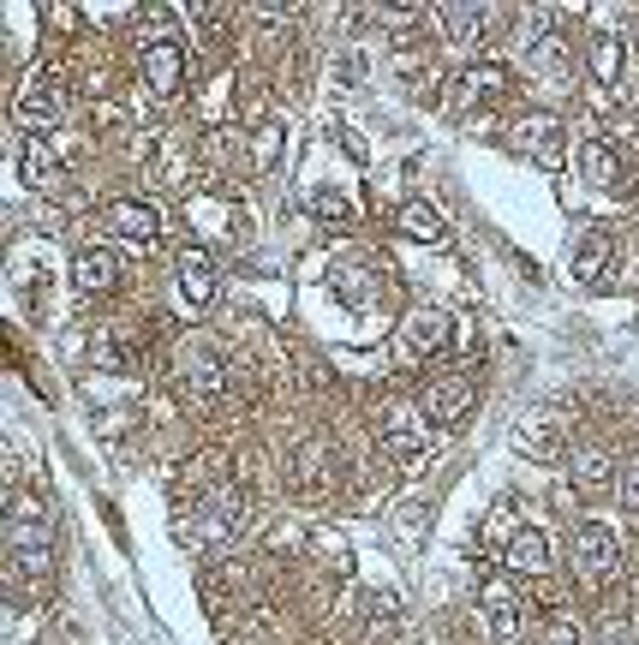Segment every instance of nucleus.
I'll use <instances>...</instances> for the list:
<instances>
[{
    "label": "nucleus",
    "mask_w": 639,
    "mask_h": 645,
    "mask_svg": "<svg viewBox=\"0 0 639 645\" xmlns=\"http://www.w3.org/2000/svg\"><path fill=\"white\" fill-rule=\"evenodd\" d=\"M610 234L604 227H573V239H568V275L580 287H597L604 282V270H610Z\"/></svg>",
    "instance_id": "obj_13"
},
{
    "label": "nucleus",
    "mask_w": 639,
    "mask_h": 645,
    "mask_svg": "<svg viewBox=\"0 0 639 645\" xmlns=\"http://www.w3.org/2000/svg\"><path fill=\"white\" fill-rule=\"evenodd\" d=\"M180 299H186V311L215 306V263H210V251H186V258H180Z\"/></svg>",
    "instance_id": "obj_19"
},
{
    "label": "nucleus",
    "mask_w": 639,
    "mask_h": 645,
    "mask_svg": "<svg viewBox=\"0 0 639 645\" xmlns=\"http://www.w3.org/2000/svg\"><path fill=\"white\" fill-rule=\"evenodd\" d=\"M544 645H592V634H585L580 622H568V616H561V622H549V634H544Z\"/></svg>",
    "instance_id": "obj_29"
},
{
    "label": "nucleus",
    "mask_w": 639,
    "mask_h": 645,
    "mask_svg": "<svg viewBox=\"0 0 639 645\" xmlns=\"http://www.w3.org/2000/svg\"><path fill=\"white\" fill-rule=\"evenodd\" d=\"M437 12H442V31H449L454 43H478V36L496 24L490 7H437Z\"/></svg>",
    "instance_id": "obj_23"
},
{
    "label": "nucleus",
    "mask_w": 639,
    "mask_h": 645,
    "mask_svg": "<svg viewBox=\"0 0 639 645\" xmlns=\"http://www.w3.org/2000/svg\"><path fill=\"white\" fill-rule=\"evenodd\" d=\"M138 79H144L150 96H180V84H186V43H174V36H156V43H144Z\"/></svg>",
    "instance_id": "obj_9"
},
{
    "label": "nucleus",
    "mask_w": 639,
    "mask_h": 645,
    "mask_svg": "<svg viewBox=\"0 0 639 645\" xmlns=\"http://www.w3.org/2000/svg\"><path fill=\"white\" fill-rule=\"evenodd\" d=\"M394 227H401L406 239H418V246H449V222H442L430 204H401V215H394Z\"/></svg>",
    "instance_id": "obj_21"
},
{
    "label": "nucleus",
    "mask_w": 639,
    "mask_h": 645,
    "mask_svg": "<svg viewBox=\"0 0 639 645\" xmlns=\"http://www.w3.org/2000/svg\"><path fill=\"white\" fill-rule=\"evenodd\" d=\"M622 60H628L622 36H616V31H597V43H592V72H597V84H616V79H622Z\"/></svg>",
    "instance_id": "obj_25"
},
{
    "label": "nucleus",
    "mask_w": 639,
    "mask_h": 645,
    "mask_svg": "<svg viewBox=\"0 0 639 645\" xmlns=\"http://www.w3.org/2000/svg\"><path fill=\"white\" fill-rule=\"evenodd\" d=\"M430 430H437V425H430L418 407H394V413H389V437H382V449H389L401 466H418V461L430 454Z\"/></svg>",
    "instance_id": "obj_10"
},
{
    "label": "nucleus",
    "mask_w": 639,
    "mask_h": 645,
    "mask_svg": "<svg viewBox=\"0 0 639 645\" xmlns=\"http://www.w3.org/2000/svg\"><path fill=\"white\" fill-rule=\"evenodd\" d=\"M281 144H287V126H281L275 114H270V120H258V132L246 138L251 168H258V174H270V168H275V156H281Z\"/></svg>",
    "instance_id": "obj_24"
},
{
    "label": "nucleus",
    "mask_w": 639,
    "mask_h": 645,
    "mask_svg": "<svg viewBox=\"0 0 639 645\" xmlns=\"http://www.w3.org/2000/svg\"><path fill=\"white\" fill-rule=\"evenodd\" d=\"M7 556L24 586H48V574H55V514L31 490H19L7 502Z\"/></svg>",
    "instance_id": "obj_1"
},
{
    "label": "nucleus",
    "mask_w": 639,
    "mask_h": 645,
    "mask_svg": "<svg viewBox=\"0 0 639 645\" xmlns=\"http://www.w3.org/2000/svg\"><path fill=\"white\" fill-rule=\"evenodd\" d=\"M418 413H425L437 430H449V425H460L472 413V383L466 377H437V383L418 395Z\"/></svg>",
    "instance_id": "obj_14"
},
{
    "label": "nucleus",
    "mask_w": 639,
    "mask_h": 645,
    "mask_svg": "<svg viewBox=\"0 0 639 645\" xmlns=\"http://www.w3.org/2000/svg\"><path fill=\"white\" fill-rule=\"evenodd\" d=\"M19 180L31 186V192H48V186L60 180V156H55V144H48V138H24Z\"/></svg>",
    "instance_id": "obj_20"
},
{
    "label": "nucleus",
    "mask_w": 639,
    "mask_h": 645,
    "mask_svg": "<svg viewBox=\"0 0 639 645\" xmlns=\"http://www.w3.org/2000/svg\"><path fill=\"white\" fill-rule=\"evenodd\" d=\"M526 79H539L544 91H568V84H573V67H568V55H561V43H549V36H544V43L532 48Z\"/></svg>",
    "instance_id": "obj_22"
},
{
    "label": "nucleus",
    "mask_w": 639,
    "mask_h": 645,
    "mask_svg": "<svg viewBox=\"0 0 639 645\" xmlns=\"http://www.w3.org/2000/svg\"><path fill=\"white\" fill-rule=\"evenodd\" d=\"M514 449L526 454V461H539V466H556L561 454H568V419L549 413V407L526 413V419L514 425Z\"/></svg>",
    "instance_id": "obj_8"
},
{
    "label": "nucleus",
    "mask_w": 639,
    "mask_h": 645,
    "mask_svg": "<svg viewBox=\"0 0 639 645\" xmlns=\"http://www.w3.org/2000/svg\"><path fill=\"white\" fill-rule=\"evenodd\" d=\"M622 562V538L610 521H585L580 533H573V580L580 586H604L610 574H616Z\"/></svg>",
    "instance_id": "obj_3"
},
{
    "label": "nucleus",
    "mask_w": 639,
    "mask_h": 645,
    "mask_svg": "<svg viewBox=\"0 0 639 645\" xmlns=\"http://www.w3.org/2000/svg\"><path fill=\"white\" fill-rule=\"evenodd\" d=\"M604 645H634L628 640V622H604Z\"/></svg>",
    "instance_id": "obj_30"
},
{
    "label": "nucleus",
    "mask_w": 639,
    "mask_h": 645,
    "mask_svg": "<svg viewBox=\"0 0 639 645\" xmlns=\"http://www.w3.org/2000/svg\"><path fill=\"white\" fill-rule=\"evenodd\" d=\"M335 294L347 299V306H370V275H365L353 258H341V263H335Z\"/></svg>",
    "instance_id": "obj_26"
},
{
    "label": "nucleus",
    "mask_w": 639,
    "mask_h": 645,
    "mask_svg": "<svg viewBox=\"0 0 639 645\" xmlns=\"http://www.w3.org/2000/svg\"><path fill=\"white\" fill-rule=\"evenodd\" d=\"M478 616H484V628H490V640L496 645H508L520 634V592L508 586V580H484V592H478Z\"/></svg>",
    "instance_id": "obj_15"
},
{
    "label": "nucleus",
    "mask_w": 639,
    "mask_h": 645,
    "mask_svg": "<svg viewBox=\"0 0 639 645\" xmlns=\"http://www.w3.org/2000/svg\"><path fill=\"white\" fill-rule=\"evenodd\" d=\"M347 210H353L347 192H335V186H317V192H311V215H317V222H341Z\"/></svg>",
    "instance_id": "obj_28"
},
{
    "label": "nucleus",
    "mask_w": 639,
    "mask_h": 645,
    "mask_svg": "<svg viewBox=\"0 0 639 645\" xmlns=\"http://www.w3.org/2000/svg\"><path fill=\"white\" fill-rule=\"evenodd\" d=\"M12 120H19V132H24V138H48L60 120H67V84H60V79H36L31 91L19 96Z\"/></svg>",
    "instance_id": "obj_7"
},
{
    "label": "nucleus",
    "mask_w": 639,
    "mask_h": 645,
    "mask_svg": "<svg viewBox=\"0 0 639 645\" xmlns=\"http://www.w3.org/2000/svg\"><path fill=\"white\" fill-rule=\"evenodd\" d=\"M508 144H514L526 162H539V168L556 174V168H561V156H568V126H561V114L526 108L514 126H508Z\"/></svg>",
    "instance_id": "obj_2"
},
{
    "label": "nucleus",
    "mask_w": 639,
    "mask_h": 645,
    "mask_svg": "<svg viewBox=\"0 0 639 645\" xmlns=\"http://www.w3.org/2000/svg\"><path fill=\"white\" fill-rule=\"evenodd\" d=\"M102 222H108L114 239H132V246H156V234H162V215L144 198H108Z\"/></svg>",
    "instance_id": "obj_11"
},
{
    "label": "nucleus",
    "mask_w": 639,
    "mask_h": 645,
    "mask_svg": "<svg viewBox=\"0 0 639 645\" xmlns=\"http://www.w3.org/2000/svg\"><path fill=\"white\" fill-rule=\"evenodd\" d=\"M610 490L622 497V509H639V449L616 466V485H610Z\"/></svg>",
    "instance_id": "obj_27"
},
{
    "label": "nucleus",
    "mask_w": 639,
    "mask_h": 645,
    "mask_svg": "<svg viewBox=\"0 0 639 645\" xmlns=\"http://www.w3.org/2000/svg\"><path fill=\"white\" fill-rule=\"evenodd\" d=\"M454 341V318L442 306H413L401 318V353L406 359H442Z\"/></svg>",
    "instance_id": "obj_6"
},
{
    "label": "nucleus",
    "mask_w": 639,
    "mask_h": 645,
    "mask_svg": "<svg viewBox=\"0 0 639 645\" xmlns=\"http://www.w3.org/2000/svg\"><path fill=\"white\" fill-rule=\"evenodd\" d=\"M580 174L592 192H622V180H628V162H622L616 144H604V138H592V144H580Z\"/></svg>",
    "instance_id": "obj_16"
},
{
    "label": "nucleus",
    "mask_w": 639,
    "mask_h": 645,
    "mask_svg": "<svg viewBox=\"0 0 639 645\" xmlns=\"http://www.w3.org/2000/svg\"><path fill=\"white\" fill-rule=\"evenodd\" d=\"M72 287L79 299H108L120 287V263H114L108 246H79L72 251Z\"/></svg>",
    "instance_id": "obj_12"
},
{
    "label": "nucleus",
    "mask_w": 639,
    "mask_h": 645,
    "mask_svg": "<svg viewBox=\"0 0 639 645\" xmlns=\"http://www.w3.org/2000/svg\"><path fill=\"white\" fill-rule=\"evenodd\" d=\"M180 383H186L191 401H203V407L227 395V371H222V353H215V341H203V335L180 341Z\"/></svg>",
    "instance_id": "obj_4"
},
{
    "label": "nucleus",
    "mask_w": 639,
    "mask_h": 645,
    "mask_svg": "<svg viewBox=\"0 0 639 645\" xmlns=\"http://www.w3.org/2000/svg\"><path fill=\"white\" fill-rule=\"evenodd\" d=\"M616 454L604 449V442H573V485L580 490H610L616 485Z\"/></svg>",
    "instance_id": "obj_18"
},
{
    "label": "nucleus",
    "mask_w": 639,
    "mask_h": 645,
    "mask_svg": "<svg viewBox=\"0 0 639 645\" xmlns=\"http://www.w3.org/2000/svg\"><path fill=\"white\" fill-rule=\"evenodd\" d=\"M502 562L514 574H549V533L544 526H514V538L502 544Z\"/></svg>",
    "instance_id": "obj_17"
},
{
    "label": "nucleus",
    "mask_w": 639,
    "mask_h": 645,
    "mask_svg": "<svg viewBox=\"0 0 639 645\" xmlns=\"http://www.w3.org/2000/svg\"><path fill=\"white\" fill-rule=\"evenodd\" d=\"M508 91V72L496 67V60H466V67L449 79V91H442V108L466 114V108H490L496 96Z\"/></svg>",
    "instance_id": "obj_5"
}]
</instances>
